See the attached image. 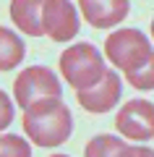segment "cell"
Masks as SVG:
<instances>
[{
  "instance_id": "6da1fadb",
  "label": "cell",
  "mask_w": 154,
  "mask_h": 157,
  "mask_svg": "<svg viewBox=\"0 0 154 157\" xmlns=\"http://www.w3.org/2000/svg\"><path fill=\"white\" fill-rule=\"evenodd\" d=\"M24 131L39 147H60L73 131V118L60 97H44L24 110Z\"/></svg>"
},
{
  "instance_id": "7a4b0ae2",
  "label": "cell",
  "mask_w": 154,
  "mask_h": 157,
  "mask_svg": "<svg viewBox=\"0 0 154 157\" xmlns=\"http://www.w3.org/2000/svg\"><path fill=\"white\" fill-rule=\"evenodd\" d=\"M60 71L66 76V81L78 92V89H86V86H94L97 81H102L105 60H102V55L94 45L78 42V45L68 47L60 55Z\"/></svg>"
},
{
  "instance_id": "3957f363",
  "label": "cell",
  "mask_w": 154,
  "mask_h": 157,
  "mask_svg": "<svg viewBox=\"0 0 154 157\" xmlns=\"http://www.w3.org/2000/svg\"><path fill=\"white\" fill-rule=\"evenodd\" d=\"M107 58H110L112 66H118L120 71H136L152 55V47H149V39L144 32L138 29H118L115 34H110L105 42Z\"/></svg>"
},
{
  "instance_id": "277c9868",
  "label": "cell",
  "mask_w": 154,
  "mask_h": 157,
  "mask_svg": "<svg viewBox=\"0 0 154 157\" xmlns=\"http://www.w3.org/2000/svg\"><path fill=\"white\" fill-rule=\"evenodd\" d=\"M13 94H16V102L26 110L37 100L60 97V81H58V76L50 68L32 66V68H26V71H21L16 76V81H13Z\"/></svg>"
},
{
  "instance_id": "5b68a950",
  "label": "cell",
  "mask_w": 154,
  "mask_h": 157,
  "mask_svg": "<svg viewBox=\"0 0 154 157\" xmlns=\"http://www.w3.org/2000/svg\"><path fill=\"white\" fill-rule=\"evenodd\" d=\"M115 126L123 136L146 141L154 136V105L149 100H131L115 115Z\"/></svg>"
},
{
  "instance_id": "8992f818",
  "label": "cell",
  "mask_w": 154,
  "mask_h": 157,
  "mask_svg": "<svg viewBox=\"0 0 154 157\" xmlns=\"http://www.w3.org/2000/svg\"><path fill=\"white\" fill-rule=\"evenodd\" d=\"M42 26L44 34L55 42H68L78 32V16L76 8L68 0H47L42 8Z\"/></svg>"
},
{
  "instance_id": "52a82bcc",
  "label": "cell",
  "mask_w": 154,
  "mask_h": 157,
  "mask_svg": "<svg viewBox=\"0 0 154 157\" xmlns=\"http://www.w3.org/2000/svg\"><path fill=\"white\" fill-rule=\"evenodd\" d=\"M76 100L86 113H107L120 100V78L112 71H105L102 81H97L94 86H86V89H78Z\"/></svg>"
},
{
  "instance_id": "ba28073f",
  "label": "cell",
  "mask_w": 154,
  "mask_h": 157,
  "mask_svg": "<svg viewBox=\"0 0 154 157\" xmlns=\"http://www.w3.org/2000/svg\"><path fill=\"white\" fill-rule=\"evenodd\" d=\"M81 13L92 26L97 29H110L120 24L128 16L131 0H78Z\"/></svg>"
},
{
  "instance_id": "9c48e42d",
  "label": "cell",
  "mask_w": 154,
  "mask_h": 157,
  "mask_svg": "<svg viewBox=\"0 0 154 157\" xmlns=\"http://www.w3.org/2000/svg\"><path fill=\"white\" fill-rule=\"evenodd\" d=\"M47 0H11V18L18 29H24V34L32 37H42V8Z\"/></svg>"
},
{
  "instance_id": "30bf717a",
  "label": "cell",
  "mask_w": 154,
  "mask_h": 157,
  "mask_svg": "<svg viewBox=\"0 0 154 157\" xmlns=\"http://www.w3.org/2000/svg\"><path fill=\"white\" fill-rule=\"evenodd\" d=\"M86 155H92V157H99V155H133V157H146V155H154V152L146 149V147H131V144H126L123 139H118V136H94V139L86 144Z\"/></svg>"
},
{
  "instance_id": "8fae6325",
  "label": "cell",
  "mask_w": 154,
  "mask_h": 157,
  "mask_svg": "<svg viewBox=\"0 0 154 157\" xmlns=\"http://www.w3.org/2000/svg\"><path fill=\"white\" fill-rule=\"evenodd\" d=\"M24 52H26V47H24V42L18 39V34H13L11 29H0V71H11V68H16L18 63H21Z\"/></svg>"
},
{
  "instance_id": "7c38bea8",
  "label": "cell",
  "mask_w": 154,
  "mask_h": 157,
  "mask_svg": "<svg viewBox=\"0 0 154 157\" xmlns=\"http://www.w3.org/2000/svg\"><path fill=\"white\" fill-rule=\"evenodd\" d=\"M128 84H133L136 89H154V52L149 55V60L136 71H128Z\"/></svg>"
},
{
  "instance_id": "4fadbf2b",
  "label": "cell",
  "mask_w": 154,
  "mask_h": 157,
  "mask_svg": "<svg viewBox=\"0 0 154 157\" xmlns=\"http://www.w3.org/2000/svg\"><path fill=\"white\" fill-rule=\"evenodd\" d=\"M0 155H21V157H26V155H32V149H29V144L21 139V136L8 134V136H3V141H0Z\"/></svg>"
},
{
  "instance_id": "5bb4252c",
  "label": "cell",
  "mask_w": 154,
  "mask_h": 157,
  "mask_svg": "<svg viewBox=\"0 0 154 157\" xmlns=\"http://www.w3.org/2000/svg\"><path fill=\"white\" fill-rule=\"evenodd\" d=\"M11 121H13V105H11V100L0 92V128H6Z\"/></svg>"
},
{
  "instance_id": "9a60e30c",
  "label": "cell",
  "mask_w": 154,
  "mask_h": 157,
  "mask_svg": "<svg viewBox=\"0 0 154 157\" xmlns=\"http://www.w3.org/2000/svg\"><path fill=\"white\" fill-rule=\"evenodd\" d=\"M152 39H154V18H152Z\"/></svg>"
}]
</instances>
